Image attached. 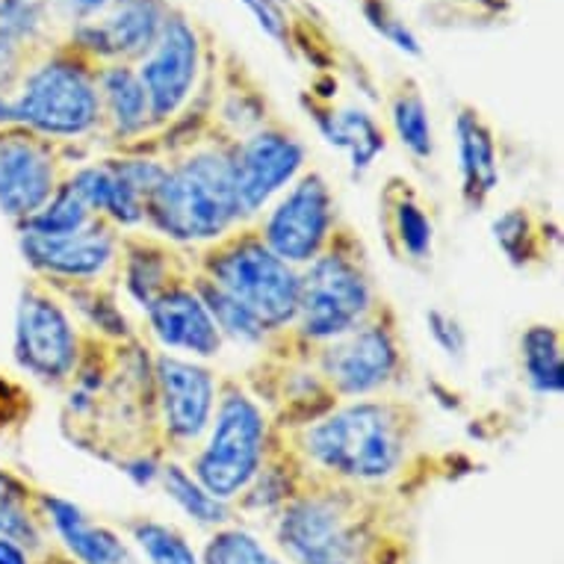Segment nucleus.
Segmentation results:
<instances>
[{
  "label": "nucleus",
  "instance_id": "f257e3e1",
  "mask_svg": "<svg viewBox=\"0 0 564 564\" xmlns=\"http://www.w3.org/2000/svg\"><path fill=\"white\" fill-rule=\"evenodd\" d=\"M420 416L393 397L334 402L325 414L293 432L288 449L311 481L381 497L414 462Z\"/></svg>",
  "mask_w": 564,
  "mask_h": 564
},
{
  "label": "nucleus",
  "instance_id": "f03ea898",
  "mask_svg": "<svg viewBox=\"0 0 564 564\" xmlns=\"http://www.w3.org/2000/svg\"><path fill=\"white\" fill-rule=\"evenodd\" d=\"M242 225L228 139L189 145L175 160H166V172L145 202V231L151 237L198 254Z\"/></svg>",
  "mask_w": 564,
  "mask_h": 564
},
{
  "label": "nucleus",
  "instance_id": "7ed1b4c3",
  "mask_svg": "<svg viewBox=\"0 0 564 564\" xmlns=\"http://www.w3.org/2000/svg\"><path fill=\"white\" fill-rule=\"evenodd\" d=\"M288 564H381V497L311 481L269 518Z\"/></svg>",
  "mask_w": 564,
  "mask_h": 564
},
{
  "label": "nucleus",
  "instance_id": "20e7f679",
  "mask_svg": "<svg viewBox=\"0 0 564 564\" xmlns=\"http://www.w3.org/2000/svg\"><path fill=\"white\" fill-rule=\"evenodd\" d=\"M381 305L384 302L367 267L361 242L349 231H337L319 258L299 269L296 319L281 340H290L302 355H311L325 343L355 332Z\"/></svg>",
  "mask_w": 564,
  "mask_h": 564
},
{
  "label": "nucleus",
  "instance_id": "39448f33",
  "mask_svg": "<svg viewBox=\"0 0 564 564\" xmlns=\"http://www.w3.org/2000/svg\"><path fill=\"white\" fill-rule=\"evenodd\" d=\"M278 444V429L258 393L240 381H223L214 420L193 453L186 470L214 494L216 500H240Z\"/></svg>",
  "mask_w": 564,
  "mask_h": 564
},
{
  "label": "nucleus",
  "instance_id": "423d86ee",
  "mask_svg": "<svg viewBox=\"0 0 564 564\" xmlns=\"http://www.w3.org/2000/svg\"><path fill=\"white\" fill-rule=\"evenodd\" d=\"M86 56L54 54L28 68L12 89V128L54 145H75L101 133L98 80Z\"/></svg>",
  "mask_w": 564,
  "mask_h": 564
},
{
  "label": "nucleus",
  "instance_id": "0eeeda50",
  "mask_svg": "<svg viewBox=\"0 0 564 564\" xmlns=\"http://www.w3.org/2000/svg\"><path fill=\"white\" fill-rule=\"evenodd\" d=\"M193 267L195 275L249 307L275 340L290 332L299 305V269L278 258L251 225L198 251Z\"/></svg>",
  "mask_w": 564,
  "mask_h": 564
},
{
  "label": "nucleus",
  "instance_id": "6e6552de",
  "mask_svg": "<svg viewBox=\"0 0 564 564\" xmlns=\"http://www.w3.org/2000/svg\"><path fill=\"white\" fill-rule=\"evenodd\" d=\"M86 349L89 337L63 296L39 278L24 284L12 328V358L19 370L45 388H68L84 364Z\"/></svg>",
  "mask_w": 564,
  "mask_h": 564
},
{
  "label": "nucleus",
  "instance_id": "1a4fd4ad",
  "mask_svg": "<svg viewBox=\"0 0 564 564\" xmlns=\"http://www.w3.org/2000/svg\"><path fill=\"white\" fill-rule=\"evenodd\" d=\"M307 361L337 402L388 397L405 372V346L390 307L381 305L355 332L311 351Z\"/></svg>",
  "mask_w": 564,
  "mask_h": 564
},
{
  "label": "nucleus",
  "instance_id": "9d476101",
  "mask_svg": "<svg viewBox=\"0 0 564 564\" xmlns=\"http://www.w3.org/2000/svg\"><path fill=\"white\" fill-rule=\"evenodd\" d=\"M223 379L204 361L154 351L151 355V405L158 446L172 458H186L214 420Z\"/></svg>",
  "mask_w": 564,
  "mask_h": 564
},
{
  "label": "nucleus",
  "instance_id": "9b49d317",
  "mask_svg": "<svg viewBox=\"0 0 564 564\" xmlns=\"http://www.w3.org/2000/svg\"><path fill=\"white\" fill-rule=\"evenodd\" d=\"M258 237L290 267L305 269L340 231L337 195L323 172L307 169L251 223Z\"/></svg>",
  "mask_w": 564,
  "mask_h": 564
},
{
  "label": "nucleus",
  "instance_id": "f8f14e48",
  "mask_svg": "<svg viewBox=\"0 0 564 564\" xmlns=\"http://www.w3.org/2000/svg\"><path fill=\"white\" fill-rule=\"evenodd\" d=\"M166 172V160L145 151H121L110 158L68 166L65 184L119 234L145 231V202Z\"/></svg>",
  "mask_w": 564,
  "mask_h": 564
},
{
  "label": "nucleus",
  "instance_id": "ddd939ff",
  "mask_svg": "<svg viewBox=\"0 0 564 564\" xmlns=\"http://www.w3.org/2000/svg\"><path fill=\"white\" fill-rule=\"evenodd\" d=\"M231 142V175L242 223L251 225L302 172H307V145L296 133L260 124Z\"/></svg>",
  "mask_w": 564,
  "mask_h": 564
},
{
  "label": "nucleus",
  "instance_id": "4468645a",
  "mask_svg": "<svg viewBox=\"0 0 564 564\" xmlns=\"http://www.w3.org/2000/svg\"><path fill=\"white\" fill-rule=\"evenodd\" d=\"M121 237L101 219L72 234L19 231V251L39 281L51 288L104 284L116 275L121 258Z\"/></svg>",
  "mask_w": 564,
  "mask_h": 564
},
{
  "label": "nucleus",
  "instance_id": "2eb2a0df",
  "mask_svg": "<svg viewBox=\"0 0 564 564\" xmlns=\"http://www.w3.org/2000/svg\"><path fill=\"white\" fill-rule=\"evenodd\" d=\"M65 151L21 128H0V216L15 228L42 210L65 181Z\"/></svg>",
  "mask_w": 564,
  "mask_h": 564
},
{
  "label": "nucleus",
  "instance_id": "dca6fc26",
  "mask_svg": "<svg viewBox=\"0 0 564 564\" xmlns=\"http://www.w3.org/2000/svg\"><path fill=\"white\" fill-rule=\"evenodd\" d=\"M202 39L184 15H166L158 42L137 63V75L145 86L154 128L177 119L195 95L202 77Z\"/></svg>",
  "mask_w": 564,
  "mask_h": 564
},
{
  "label": "nucleus",
  "instance_id": "f3484780",
  "mask_svg": "<svg viewBox=\"0 0 564 564\" xmlns=\"http://www.w3.org/2000/svg\"><path fill=\"white\" fill-rule=\"evenodd\" d=\"M142 316H145L151 340L158 343L160 351L204 364H210L223 355V334L216 328L210 311L204 307L193 278H184V281L163 290L142 311Z\"/></svg>",
  "mask_w": 564,
  "mask_h": 564
},
{
  "label": "nucleus",
  "instance_id": "a211bd4d",
  "mask_svg": "<svg viewBox=\"0 0 564 564\" xmlns=\"http://www.w3.org/2000/svg\"><path fill=\"white\" fill-rule=\"evenodd\" d=\"M166 15L158 0H112L98 19L77 24L75 51L104 65L139 63L158 42Z\"/></svg>",
  "mask_w": 564,
  "mask_h": 564
},
{
  "label": "nucleus",
  "instance_id": "6ab92c4d",
  "mask_svg": "<svg viewBox=\"0 0 564 564\" xmlns=\"http://www.w3.org/2000/svg\"><path fill=\"white\" fill-rule=\"evenodd\" d=\"M36 509L45 520L47 535L56 538V550L75 564H142L128 538L110 523L95 520L77 502L51 490H36Z\"/></svg>",
  "mask_w": 564,
  "mask_h": 564
},
{
  "label": "nucleus",
  "instance_id": "aec40b11",
  "mask_svg": "<svg viewBox=\"0 0 564 564\" xmlns=\"http://www.w3.org/2000/svg\"><path fill=\"white\" fill-rule=\"evenodd\" d=\"M193 272L195 267L189 260H184V251L172 249L169 242L151 237L149 231L121 237V258L119 267H116V278H119L121 293L139 311H145L172 284L193 278Z\"/></svg>",
  "mask_w": 564,
  "mask_h": 564
},
{
  "label": "nucleus",
  "instance_id": "412c9836",
  "mask_svg": "<svg viewBox=\"0 0 564 564\" xmlns=\"http://www.w3.org/2000/svg\"><path fill=\"white\" fill-rule=\"evenodd\" d=\"M455 160H458V193L467 210H481L502 181L497 137L479 112L462 107L453 124Z\"/></svg>",
  "mask_w": 564,
  "mask_h": 564
},
{
  "label": "nucleus",
  "instance_id": "4be33fe9",
  "mask_svg": "<svg viewBox=\"0 0 564 564\" xmlns=\"http://www.w3.org/2000/svg\"><path fill=\"white\" fill-rule=\"evenodd\" d=\"M95 80L101 101V133H107L116 145H133L154 130L149 95L139 80L137 65L107 63L95 72Z\"/></svg>",
  "mask_w": 564,
  "mask_h": 564
},
{
  "label": "nucleus",
  "instance_id": "5701e85b",
  "mask_svg": "<svg viewBox=\"0 0 564 564\" xmlns=\"http://www.w3.org/2000/svg\"><path fill=\"white\" fill-rule=\"evenodd\" d=\"M314 112V124L316 133L337 149L340 154H346L349 160L351 175L361 177L367 175L372 166H376V160L384 154L388 149V137H384V128H381L379 121L372 112H367L364 107H340V110H334L332 104H325V107H311Z\"/></svg>",
  "mask_w": 564,
  "mask_h": 564
},
{
  "label": "nucleus",
  "instance_id": "b1692460",
  "mask_svg": "<svg viewBox=\"0 0 564 564\" xmlns=\"http://www.w3.org/2000/svg\"><path fill=\"white\" fill-rule=\"evenodd\" d=\"M384 231L393 254L411 267H426L435 258V219L408 184L384 189Z\"/></svg>",
  "mask_w": 564,
  "mask_h": 564
},
{
  "label": "nucleus",
  "instance_id": "393cba45",
  "mask_svg": "<svg viewBox=\"0 0 564 564\" xmlns=\"http://www.w3.org/2000/svg\"><path fill=\"white\" fill-rule=\"evenodd\" d=\"M107 284V281H104ZM104 284H72V288H54L63 302L68 305L77 325L93 343H112V346H124V343L137 340V334L130 328L128 314L121 311L119 296L107 290Z\"/></svg>",
  "mask_w": 564,
  "mask_h": 564
},
{
  "label": "nucleus",
  "instance_id": "a878e982",
  "mask_svg": "<svg viewBox=\"0 0 564 564\" xmlns=\"http://www.w3.org/2000/svg\"><path fill=\"white\" fill-rule=\"evenodd\" d=\"M520 376L529 393L541 399H558L564 393V346L562 332L553 323H532L518 343Z\"/></svg>",
  "mask_w": 564,
  "mask_h": 564
},
{
  "label": "nucleus",
  "instance_id": "bb28decb",
  "mask_svg": "<svg viewBox=\"0 0 564 564\" xmlns=\"http://www.w3.org/2000/svg\"><path fill=\"white\" fill-rule=\"evenodd\" d=\"M307 485L305 470L299 467V462L293 458L288 446L275 444L272 455L267 458V464L260 467V473L251 479V485L242 490V497L234 502V509L240 514H263V518H272L278 511L284 509L299 490Z\"/></svg>",
  "mask_w": 564,
  "mask_h": 564
},
{
  "label": "nucleus",
  "instance_id": "cd10ccee",
  "mask_svg": "<svg viewBox=\"0 0 564 564\" xmlns=\"http://www.w3.org/2000/svg\"><path fill=\"white\" fill-rule=\"evenodd\" d=\"M0 538L28 546L36 558L54 546L36 509V488L7 467H0Z\"/></svg>",
  "mask_w": 564,
  "mask_h": 564
},
{
  "label": "nucleus",
  "instance_id": "c85d7f7f",
  "mask_svg": "<svg viewBox=\"0 0 564 564\" xmlns=\"http://www.w3.org/2000/svg\"><path fill=\"white\" fill-rule=\"evenodd\" d=\"M158 488L166 494L169 500L175 502L177 509L184 511L186 518L193 520L195 527L214 532V529H223L237 520V509L228 506V502L216 500L214 494L204 488L193 473L186 470V464L181 458L169 455L166 462H163Z\"/></svg>",
  "mask_w": 564,
  "mask_h": 564
},
{
  "label": "nucleus",
  "instance_id": "c756f323",
  "mask_svg": "<svg viewBox=\"0 0 564 564\" xmlns=\"http://www.w3.org/2000/svg\"><path fill=\"white\" fill-rule=\"evenodd\" d=\"M193 284L202 296L204 307L210 311L214 316L216 328L223 334L225 346L234 343V346H242V349H267L275 343V337L263 328L258 316L251 314L249 307L240 305L237 299H231L225 290H219L216 284H210L207 278L195 275L193 272Z\"/></svg>",
  "mask_w": 564,
  "mask_h": 564
},
{
  "label": "nucleus",
  "instance_id": "7c9ffc66",
  "mask_svg": "<svg viewBox=\"0 0 564 564\" xmlns=\"http://www.w3.org/2000/svg\"><path fill=\"white\" fill-rule=\"evenodd\" d=\"M128 541L149 564H202V555L189 538L172 523L154 518H133L128 523Z\"/></svg>",
  "mask_w": 564,
  "mask_h": 564
},
{
  "label": "nucleus",
  "instance_id": "2f4dec72",
  "mask_svg": "<svg viewBox=\"0 0 564 564\" xmlns=\"http://www.w3.org/2000/svg\"><path fill=\"white\" fill-rule=\"evenodd\" d=\"M390 130L402 149L416 160L426 163L435 158V128H432V116L423 101V95L416 89H402L393 95L390 101Z\"/></svg>",
  "mask_w": 564,
  "mask_h": 564
},
{
  "label": "nucleus",
  "instance_id": "473e14b6",
  "mask_svg": "<svg viewBox=\"0 0 564 564\" xmlns=\"http://www.w3.org/2000/svg\"><path fill=\"white\" fill-rule=\"evenodd\" d=\"M490 237L502 251V258L511 267L527 269L541 260L546 246V234H541V225L532 219L527 207H509L490 223Z\"/></svg>",
  "mask_w": 564,
  "mask_h": 564
},
{
  "label": "nucleus",
  "instance_id": "72a5a7b5",
  "mask_svg": "<svg viewBox=\"0 0 564 564\" xmlns=\"http://www.w3.org/2000/svg\"><path fill=\"white\" fill-rule=\"evenodd\" d=\"M202 564H288L272 546L263 544L251 529L237 520L223 529H214L202 546Z\"/></svg>",
  "mask_w": 564,
  "mask_h": 564
},
{
  "label": "nucleus",
  "instance_id": "f704fd0d",
  "mask_svg": "<svg viewBox=\"0 0 564 564\" xmlns=\"http://www.w3.org/2000/svg\"><path fill=\"white\" fill-rule=\"evenodd\" d=\"M95 223V214L84 204V198L72 186L59 184L56 193L42 204V210L30 216L28 223L19 225V231L30 234H72Z\"/></svg>",
  "mask_w": 564,
  "mask_h": 564
},
{
  "label": "nucleus",
  "instance_id": "c9c22d12",
  "mask_svg": "<svg viewBox=\"0 0 564 564\" xmlns=\"http://www.w3.org/2000/svg\"><path fill=\"white\" fill-rule=\"evenodd\" d=\"M47 0H0V42L30 51L47 30Z\"/></svg>",
  "mask_w": 564,
  "mask_h": 564
},
{
  "label": "nucleus",
  "instance_id": "e433bc0d",
  "mask_svg": "<svg viewBox=\"0 0 564 564\" xmlns=\"http://www.w3.org/2000/svg\"><path fill=\"white\" fill-rule=\"evenodd\" d=\"M426 332L437 349L444 351V358H449L453 364H462L467 358V351H470V334H467L464 323L453 311H446V307H429Z\"/></svg>",
  "mask_w": 564,
  "mask_h": 564
},
{
  "label": "nucleus",
  "instance_id": "4c0bfd02",
  "mask_svg": "<svg viewBox=\"0 0 564 564\" xmlns=\"http://www.w3.org/2000/svg\"><path fill=\"white\" fill-rule=\"evenodd\" d=\"M361 10L367 24H370L384 42H390V45L397 47V51H402V54L408 56L423 54V45H420V39H416L414 30L408 28L402 19H397V15L388 10V3H381V0H364Z\"/></svg>",
  "mask_w": 564,
  "mask_h": 564
},
{
  "label": "nucleus",
  "instance_id": "58836bf2",
  "mask_svg": "<svg viewBox=\"0 0 564 564\" xmlns=\"http://www.w3.org/2000/svg\"><path fill=\"white\" fill-rule=\"evenodd\" d=\"M166 458L169 455L160 446H154V449H137V453H128L124 458H119V470L137 488H158L160 470H163Z\"/></svg>",
  "mask_w": 564,
  "mask_h": 564
},
{
  "label": "nucleus",
  "instance_id": "ea45409f",
  "mask_svg": "<svg viewBox=\"0 0 564 564\" xmlns=\"http://www.w3.org/2000/svg\"><path fill=\"white\" fill-rule=\"evenodd\" d=\"M242 7L258 21V28L278 45H290V19L278 0H242Z\"/></svg>",
  "mask_w": 564,
  "mask_h": 564
},
{
  "label": "nucleus",
  "instance_id": "a19ab883",
  "mask_svg": "<svg viewBox=\"0 0 564 564\" xmlns=\"http://www.w3.org/2000/svg\"><path fill=\"white\" fill-rule=\"evenodd\" d=\"M54 3L56 7H63V10L80 24V21H93L98 19L101 12H107V7H110L112 0H54Z\"/></svg>",
  "mask_w": 564,
  "mask_h": 564
},
{
  "label": "nucleus",
  "instance_id": "79ce46f5",
  "mask_svg": "<svg viewBox=\"0 0 564 564\" xmlns=\"http://www.w3.org/2000/svg\"><path fill=\"white\" fill-rule=\"evenodd\" d=\"M0 564H36V555L10 538H0Z\"/></svg>",
  "mask_w": 564,
  "mask_h": 564
},
{
  "label": "nucleus",
  "instance_id": "37998d69",
  "mask_svg": "<svg viewBox=\"0 0 564 564\" xmlns=\"http://www.w3.org/2000/svg\"><path fill=\"white\" fill-rule=\"evenodd\" d=\"M0 128H12V104L7 93H0Z\"/></svg>",
  "mask_w": 564,
  "mask_h": 564
},
{
  "label": "nucleus",
  "instance_id": "c03bdc74",
  "mask_svg": "<svg viewBox=\"0 0 564 564\" xmlns=\"http://www.w3.org/2000/svg\"><path fill=\"white\" fill-rule=\"evenodd\" d=\"M36 564H75V562H68V558H65V555L59 553L56 546H51V550H47L45 555H39Z\"/></svg>",
  "mask_w": 564,
  "mask_h": 564
}]
</instances>
